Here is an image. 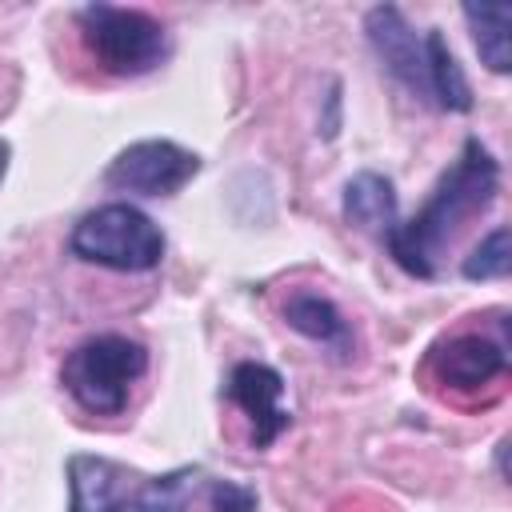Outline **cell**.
Wrapping results in <instances>:
<instances>
[{"label": "cell", "instance_id": "3957f363", "mask_svg": "<svg viewBox=\"0 0 512 512\" xmlns=\"http://www.w3.org/2000/svg\"><path fill=\"white\" fill-rule=\"evenodd\" d=\"M148 372V348L124 332H100L80 340L64 364L60 384L64 392L92 416H120L128 408L132 384Z\"/></svg>", "mask_w": 512, "mask_h": 512}, {"label": "cell", "instance_id": "2e32d148", "mask_svg": "<svg viewBox=\"0 0 512 512\" xmlns=\"http://www.w3.org/2000/svg\"><path fill=\"white\" fill-rule=\"evenodd\" d=\"M8 156H12V148H8V140H0V180L8 172Z\"/></svg>", "mask_w": 512, "mask_h": 512}, {"label": "cell", "instance_id": "6da1fadb", "mask_svg": "<svg viewBox=\"0 0 512 512\" xmlns=\"http://www.w3.org/2000/svg\"><path fill=\"white\" fill-rule=\"evenodd\" d=\"M500 192V164L496 156L480 144V136H468L456 152V160L440 172L432 196L412 220H396V228L384 236L392 260L420 280L440 276V260L456 232L480 216Z\"/></svg>", "mask_w": 512, "mask_h": 512}, {"label": "cell", "instance_id": "5b68a950", "mask_svg": "<svg viewBox=\"0 0 512 512\" xmlns=\"http://www.w3.org/2000/svg\"><path fill=\"white\" fill-rule=\"evenodd\" d=\"M76 32H80L88 56L108 76L132 80V76L160 68L168 56V28L140 8L84 4L76 12Z\"/></svg>", "mask_w": 512, "mask_h": 512}, {"label": "cell", "instance_id": "4fadbf2b", "mask_svg": "<svg viewBox=\"0 0 512 512\" xmlns=\"http://www.w3.org/2000/svg\"><path fill=\"white\" fill-rule=\"evenodd\" d=\"M464 20L472 28V44L480 52V60L492 72H508L512 56H508V20L512 8L508 4H464Z\"/></svg>", "mask_w": 512, "mask_h": 512}, {"label": "cell", "instance_id": "5bb4252c", "mask_svg": "<svg viewBox=\"0 0 512 512\" xmlns=\"http://www.w3.org/2000/svg\"><path fill=\"white\" fill-rule=\"evenodd\" d=\"M512 268V248H508V228H492L460 264L464 280H504Z\"/></svg>", "mask_w": 512, "mask_h": 512}, {"label": "cell", "instance_id": "9a60e30c", "mask_svg": "<svg viewBox=\"0 0 512 512\" xmlns=\"http://www.w3.org/2000/svg\"><path fill=\"white\" fill-rule=\"evenodd\" d=\"M208 500H212V512H252L256 508V492L236 480H212Z\"/></svg>", "mask_w": 512, "mask_h": 512}, {"label": "cell", "instance_id": "ba28073f", "mask_svg": "<svg viewBox=\"0 0 512 512\" xmlns=\"http://www.w3.org/2000/svg\"><path fill=\"white\" fill-rule=\"evenodd\" d=\"M224 396L244 412L252 428V448H272L292 428V412L284 408V376L272 364L260 360L232 364Z\"/></svg>", "mask_w": 512, "mask_h": 512}, {"label": "cell", "instance_id": "30bf717a", "mask_svg": "<svg viewBox=\"0 0 512 512\" xmlns=\"http://www.w3.org/2000/svg\"><path fill=\"white\" fill-rule=\"evenodd\" d=\"M284 320H288V328H296L300 336H308V340L332 348L336 356H348V352H352V324H348L344 312H340L328 296H320V292H308V288L292 292V296L284 300Z\"/></svg>", "mask_w": 512, "mask_h": 512}, {"label": "cell", "instance_id": "7c38bea8", "mask_svg": "<svg viewBox=\"0 0 512 512\" xmlns=\"http://www.w3.org/2000/svg\"><path fill=\"white\" fill-rule=\"evenodd\" d=\"M424 48H428V104L444 108V112H468L472 108V88L464 68L456 64L448 40L440 28L424 32Z\"/></svg>", "mask_w": 512, "mask_h": 512}, {"label": "cell", "instance_id": "8fae6325", "mask_svg": "<svg viewBox=\"0 0 512 512\" xmlns=\"http://www.w3.org/2000/svg\"><path fill=\"white\" fill-rule=\"evenodd\" d=\"M344 220L356 224L360 232L388 236L396 228V188L380 172H360L344 184Z\"/></svg>", "mask_w": 512, "mask_h": 512}, {"label": "cell", "instance_id": "9c48e42d", "mask_svg": "<svg viewBox=\"0 0 512 512\" xmlns=\"http://www.w3.org/2000/svg\"><path fill=\"white\" fill-rule=\"evenodd\" d=\"M432 372L452 392H476L508 372V344L480 332H456L432 348Z\"/></svg>", "mask_w": 512, "mask_h": 512}, {"label": "cell", "instance_id": "52a82bcc", "mask_svg": "<svg viewBox=\"0 0 512 512\" xmlns=\"http://www.w3.org/2000/svg\"><path fill=\"white\" fill-rule=\"evenodd\" d=\"M364 32H368V44H372L376 60L384 64V72L400 88H408L416 100L428 104V48H424V32H416L396 4H376L364 16Z\"/></svg>", "mask_w": 512, "mask_h": 512}, {"label": "cell", "instance_id": "8992f818", "mask_svg": "<svg viewBox=\"0 0 512 512\" xmlns=\"http://www.w3.org/2000/svg\"><path fill=\"white\" fill-rule=\"evenodd\" d=\"M200 172V156L176 140H136L104 168V184L136 196H176Z\"/></svg>", "mask_w": 512, "mask_h": 512}, {"label": "cell", "instance_id": "7a4b0ae2", "mask_svg": "<svg viewBox=\"0 0 512 512\" xmlns=\"http://www.w3.org/2000/svg\"><path fill=\"white\" fill-rule=\"evenodd\" d=\"M196 484V464L140 472L92 452L68 456V512H184Z\"/></svg>", "mask_w": 512, "mask_h": 512}, {"label": "cell", "instance_id": "277c9868", "mask_svg": "<svg viewBox=\"0 0 512 512\" xmlns=\"http://www.w3.org/2000/svg\"><path fill=\"white\" fill-rule=\"evenodd\" d=\"M164 232L160 224L128 200L100 204L84 212L68 232V252L84 264H100L112 272H152L164 260Z\"/></svg>", "mask_w": 512, "mask_h": 512}]
</instances>
